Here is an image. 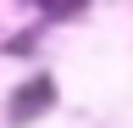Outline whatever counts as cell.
<instances>
[{
	"instance_id": "cell-1",
	"label": "cell",
	"mask_w": 133,
	"mask_h": 128,
	"mask_svg": "<svg viewBox=\"0 0 133 128\" xmlns=\"http://www.w3.org/2000/svg\"><path fill=\"white\" fill-rule=\"evenodd\" d=\"M33 6H39L44 17H72V11H83L89 0H33Z\"/></svg>"
}]
</instances>
